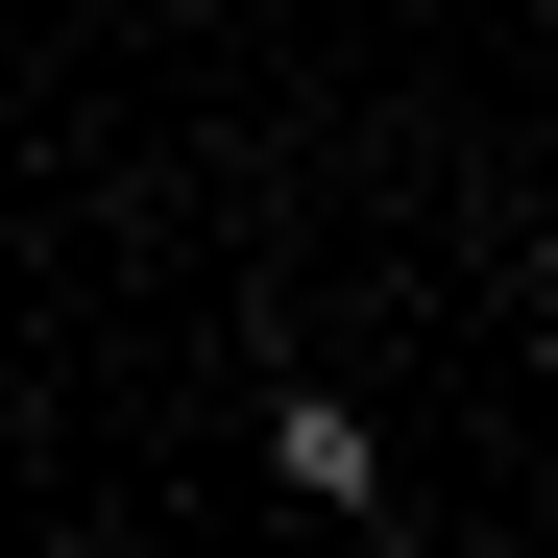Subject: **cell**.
<instances>
[{"instance_id": "6da1fadb", "label": "cell", "mask_w": 558, "mask_h": 558, "mask_svg": "<svg viewBox=\"0 0 558 558\" xmlns=\"http://www.w3.org/2000/svg\"><path fill=\"white\" fill-rule=\"evenodd\" d=\"M267 486H292V510H389V437H364L316 364H292V389H267Z\"/></svg>"}]
</instances>
